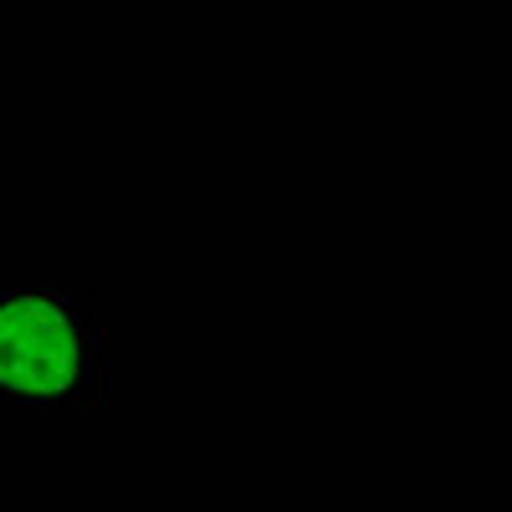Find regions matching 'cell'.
<instances>
[{"mask_svg": "<svg viewBox=\"0 0 512 512\" xmlns=\"http://www.w3.org/2000/svg\"><path fill=\"white\" fill-rule=\"evenodd\" d=\"M113 400V323L77 282L0 277V415H88Z\"/></svg>", "mask_w": 512, "mask_h": 512, "instance_id": "6da1fadb", "label": "cell"}]
</instances>
